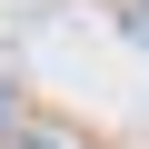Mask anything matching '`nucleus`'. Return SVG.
<instances>
[{"label": "nucleus", "mask_w": 149, "mask_h": 149, "mask_svg": "<svg viewBox=\"0 0 149 149\" xmlns=\"http://www.w3.org/2000/svg\"><path fill=\"white\" fill-rule=\"evenodd\" d=\"M119 30H129V40H149V0H129V10H119Z\"/></svg>", "instance_id": "obj_1"}, {"label": "nucleus", "mask_w": 149, "mask_h": 149, "mask_svg": "<svg viewBox=\"0 0 149 149\" xmlns=\"http://www.w3.org/2000/svg\"><path fill=\"white\" fill-rule=\"evenodd\" d=\"M10 139H20V149H70V139H50V129H10Z\"/></svg>", "instance_id": "obj_2"}, {"label": "nucleus", "mask_w": 149, "mask_h": 149, "mask_svg": "<svg viewBox=\"0 0 149 149\" xmlns=\"http://www.w3.org/2000/svg\"><path fill=\"white\" fill-rule=\"evenodd\" d=\"M0 129H10V90H0Z\"/></svg>", "instance_id": "obj_3"}]
</instances>
